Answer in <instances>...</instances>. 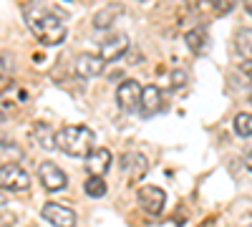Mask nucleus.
<instances>
[{
  "instance_id": "f257e3e1",
  "label": "nucleus",
  "mask_w": 252,
  "mask_h": 227,
  "mask_svg": "<svg viewBox=\"0 0 252 227\" xmlns=\"http://www.w3.org/2000/svg\"><path fill=\"white\" fill-rule=\"evenodd\" d=\"M23 15H26V26L43 46H61L66 40V26H63V20L56 18V13H51L46 5L31 3L23 8Z\"/></svg>"
},
{
  "instance_id": "f03ea898",
  "label": "nucleus",
  "mask_w": 252,
  "mask_h": 227,
  "mask_svg": "<svg viewBox=\"0 0 252 227\" xmlns=\"http://www.w3.org/2000/svg\"><path fill=\"white\" fill-rule=\"evenodd\" d=\"M94 131L89 127H81V124H73V127H63L56 134V147L76 159H89L94 152Z\"/></svg>"
},
{
  "instance_id": "7ed1b4c3",
  "label": "nucleus",
  "mask_w": 252,
  "mask_h": 227,
  "mask_svg": "<svg viewBox=\"0 0 252 227\" xmlns=\"http://www.w3.org/2000/svg\"><path fill=\"white\" fill-rule=\"evenodd\" d=\"M0 190L26 192V190H31V174L20 167L18 162L0 164Z\"/></svg>"
},
{
  "instance_id": "20e7f679",
  "label": "nucleus",
  "mask_w": 252,
  "mask_h": 227,
  "mask_svg": "<svg viewBox=\"0 0 252 227\" xmlns=\"http://www.w3.org/2000/svg\"><path fill=\"white\" fill-rule=\"evenodd\" d=\"M136 199H139V207H141L146 215H149V217H157V215H161V210H164L166 195H164V190L154 187V184H146V187L139 190Z\"/></svg>"
},
{
  "instance_id": "39448f33",
  "label": "nucleus",
  "mask_w": 252,
  "mask_h": 227,
  "mask_svg": "<svg viewBox=\"0 0 252 227\" xmlns=\"http://www.w3.org/2000/svg\"><path fill=\"white\" fill-rule=\"evenodd\" d=\"M38 179H40V184H43L48 192H61V190H66V184H68L66 172H63L58 164H53V162L40 164L38 167Z\"/></svg>"
},
{
  "instance_id": "423d86ee",
  "label": "nucleus",
  "mask_w": 252,
  "mask_h": 227,
  "mask_svg": "<svg viewBox=\"0 0 252 227\" xmlns=\"http://www.w3.org/2000/svg\"><path fill=\"white\" fill-rule=\"evenodd\" d=\"M121 172L134 184V182L146 177V172H149V159H146L144 154H139V152H126L121 157Z\"/></svg>"
},
{
  "instance_id": "0eeeda50",
  "label": "nucleus",
  "mask_w": 252,
  "mask_h": 227,
  "mask_svg": "<svg viewBox=\"0 0 252 227\" xmlns=\"http://www.w3.org/2000/svg\"><path fill=\"white\" fill-rule=\"evenodd\" d=\"M40 215H43V220L51 222L53 227H76V222H78L76 212H73L71 207H63V204H58V202L43 204Z\"/></svg>"
},
{
  "instance_id": "6e6552de",
  "label": "nucleus",
  "mask_w": 252,
  "mask_h": 227,
  "mask_svg": "<svg viewBox=\"0 0 252 227\" xmlns=\"http://www.w3.org/2000/svg\"><path fill=\"white\" fill-rule=\"evenodd\" d=\"M141 91H144V89L139 86V81H134V78L121 81L119 89H116V101H119V106L126 109V111L139 109V104H141Z\"/></svg>"
},
{
  "instance_id": "1a4fd4ad",
  "label": "nucleus",
  "mask_w": 252,
  "mask_h": 227,
  "mask_svg": "<svg viewBox=\"0 0 252 227\" xmlns=\"http://www.w3.org/2000/svg\"><path fill=\"white\" fill-rule=\"evenodd\" d=\"M103 71H106V61L96 53H81L76 58V73L83 78V81H91V78H98Z\"/></svg>"
},
{
  "instance_id": "9d476101",
  "label": "nucleus",
  "mask_w": 252,
  "mask_h": 227,
  "mask_svg": "<svg viewBox=\"0 0 252 227\" xmlns=\"http://www.w3.org/2000/svg\"><path fill=\"white\" fill-rule=\"evenodd\" d=\"M129 38H126L124 33H116V35H109L106 40L101 43V58L106 61H119V58H124L126 53H129Z\"/></svg>"
},
{
  "instance_id": "9b49d317",
  "label": "nucleus",
  "mask_w": 252,
  "mask_h": 227,
  "mask_svg": "<svg viewBox=\"0 0 252 227\" xmlns=\"http://www.w3.org/2000/svg\"><path fill=\"white\" fill-rule=\"evenodd\" d=\"M141 114L149 119V116H157L161 109H164V98H161V91L157 86H146L141 91V104H139Z\"/></svg>"
},
{
  "instance_id": "f8f14e48",
  "label": "nucleus",
  "mask_w": 252,
  "mask_h": 227,
  "mask_svg": "<svg viewBox=\"0 0 252 227\" xmlns=\"http://www.w3.org/2000/svg\"><path fill=\"white\" fill-rule=\"evenodd\" d=\"M111 167V152L109 149H94L86 159V172L89 177H103Z\"/></svg>"
},
{
  "instance_id": "ddd939ff",
  "label": "nucleus",
  "mask_w": 252,
  "mask_h": 227,
  "mask_svg": "<svg viewBox=\"0 0 252 227\" xmlns=\"http://www.w3.org/2000/svg\"><path fill=\"white\" fill-rule=\"evenodd\" d=\"M33 139H35V144L40 149H48V152L58 149L56 147V134L51 129V124H46V121H35L33 124Z\"/></svg>"
},
{
  "instance_id": "4468645a",
  "label": "nucleus",
  "mask_w": 252,
  "mask_h": 227,
  "mask_svg": "<svg viewBox=\"0 0 252 227\" xmlns=\"http://www.w3.org/2000/svg\"><path fill=\"white\" fill-rule=\"evenodd\" d=\"M119 15H124V5H119V3H111V5H106V8H101V10L94 15V28H98V31L111 28L114 20H116Z\"/></svg>"
},
{
  "instance_id": "2eb2a0df",
  "label": "nucleus",
  "mask_w": 252,
  "mask_h": 227,
  "mask_svg": "<svg viewBox=\"0 0 252 227\" xmlns=\"http://www.w3.org/2000/svg\"><path fill=\"white\" fill-rule=\"evenodd\" d=\"M235 48H237L240 58L252 61V28H240L235 33Z\"/></svg>"
},
{
  "instance_id": "dca6fc26",
  "label": "nucleus",
  "mask_w": 252,
  "mask_h": 227,
  "mask_svg": "<svg viewBox=\"0 0 252 227\" xmlns=\"http://www.w3.org/2000/svg\"><path fill=\"white\" fill-rule=\"evenodd\" d=\"M187 46H189V51L192 53H204V48H207V31L199 26V28H192L187 33Z\"/></svg>"
},
{
  "instance_id": "f3484780",
  "label": "nucleus",
  "mask_w": 252,
  "mask_h": 227,
  "mask_svg": "<svg viewBox=\"0 0 252 227\" xmlns=\"http://www.w3.org/2000/svg\"><path fill=\"white\" fill-rule=\"evenodd\" d=\"M237 5V0H202V5L199 8H204V13H215V15H224V13H229Z\"/></svg>"
},
{
  "instance_id": "a211bd4d",
  "label": "nucleus",
  "mask_w": 252,
  "mask_h": 227,
  "mask_svg": "<svg viewBox=\"0 0 252 227\" xmlns=\"http://www.w3.org/2000/svg\"><path fill=\"white\" fill-rule=\"evenodd\" d=\"M83 192H86L91 199H101L103 195H106V182H103L101 177H89L86 184H83Z\"/></svg>"
},
{
  "instance_id": "6ab92c4d",
  "label": "nucleus",
  "mask_w": 252,
  "mask_h": 227,
  "mask_svg": "<svg viewBox=\"0 0 252 227\" xmlns=\"http://www.w3.org/2000/svg\"><path fill=\"white\" fill-rule=\"evenodd\" d=\"M235 131L237 136H252V114H237L235 116Z\"/></svg>"
},
{
  "instance_id": "aec40b11",
  "label": "nucleus",
  "mask_w": 252,
  "mask_h": 227,
  "mask_svg": "<svg viewBox=\"0 0 252 227\" xmlns=\"http://www.w3.org/2000/svg\"><path fill=\"white\" fill-rule=\"evenodd\" d=\"M169 78H172V86H174V89H182V86H187V73H184V71H174Z\"/></svg>"
},
{
  "instance_id": "412c9836",
  "label": "nucleus",
  "mask_w": 252,
  "mask_h": 227,
  "mask_svg": "<svg viewBox=\"0 0 252 227\" xmlns=\"http://www.w3.org/2000/svg\"><path fill=\"white\" fill-rule=\"evenodd\" d=\"M10 84H13V78H10V73H5V71H0V96H3L8 89H10Z\"/></svg>"
},
{
  "instance_id": "4be33fe9",
  "label": "nucleus",
  "mask_w": 252,
  "mask_h": 227,
  "mask_svg": "<svg viewBox=\"0 0 252 227\" xmlns=\"http://www.w3.org/2000/svg\"><path fill=\"white\" fill-rule=\"evenodd\" d=\"M237 66H240V71H242L245 76H250V78H252V61H245V58H240V64H237Z\"/></svg>"
},
{
  "instance_id": "5701e85b",
  "label": "nucleus",
  "mask_w": 252,
  "mask_h": 227,
  "mask_svg": "<svg viewBox=\"0 0 252 227\" xmlns=\"http://www.w3.org/2000/svg\"><path fill=\"white\" fill-rule=\"evenodd\" d=\"M0 227H13V215H5L0 210Z\"/></svg>"
},
{
  "instance_id": "b1692460",
  "label": "nucleus",
  "mask_w": 252,
  "mask_h": 227,
  "mask_svg": "<svg viewBox=\"0 0 252 227\" xmlns=\"http://www.w3.org/2000/svg\"><path fill=\"white\" fill-rule=\"evenodd\" d=\"M245 164H247V169L252 172V149H250V152L245 154Z\"/></svg>"
},
{
  "instance_id": "393cba45",
  "label": "nucleus",
  "mask_w": 252,
  "mask_h": 227,
  "mask_svg": "<svg viewBox=\"0 0 252 227\" xmlns=\"http://www.w3.org/2000/svg\"><path fill=\"white\" fill-rule=\"evenodd\" d=\"M5 202H8V199H5V192H0V210L5 207Z\"/></svg>"
},
{
  "instance_id": "a878e982",
  "label": "nucleus",
  "mask_w": 252,
  "mask_h": 227,
  "mask_svg": "<svg viewBox=\"0 0 252 227\" xmlns=\"http://www.w3.org/2000/svg\"><path fill=\"white\" fill-rule=\"evenodd\" d=\"M245 8H247V13L252 15V0H245Z\"/></svg>"
},
{
  "instance_id": "bb28decb",
  "label": "nucleus",
  "mask_w": 252,
  "mask_h": 227,
  "mask_svg": "<svg viewBox=\"0 0 252 227\" xmlns=\"http://www.w3.org/2000/svg\"><path fill=\"white\" fill-rule=\"evenodd\" d=\"M3 119H5V111H3V109H0V121H3Z\"/></svg>"
},
{
  "instance_id": "cd10ccee",
  "label": "nucleus",
  "mask_w": 252,
  "mask_h": 227,
  "mask_svg": "<svg viewBox=\"0 0 252 227\" xmlns=\"http://www.w3.org/2000/svg\"><path fill=\"white\" fill-rule=\"evenodd\" d=\"M247 101H250V104H252V91H250V98H247Z\"/></svg>"
},
{
  "instance_id": "c85d7f7f",
  "label": "nucleus",
  "mask_w": 252,
  "mask_h": 227,
  "mask_svg": "<svg viewBox=\"0 0 252 227\" xmlns=\"http://www.w3.org/2000/svg\"><path fill=\"white\" fill-rule=\"evenodd\" d=\"M247 227H252V225H247Z\"/></svg>"
}]
</instances>
